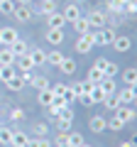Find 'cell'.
I'll return each mask as SVG.
<instances>
[{
  "label": "cell",
  "instance_id": "cell-17",
  "mask_svg": "<svg viewBox=\"0 0 137 147\" xmlns=\"http://www.w3.org/2000/svg\"><path fill=\"white\" fill-rule=\"evenodd\" d=\"M32 88L34 91H47V88H52V86H49V79H44V76H32Z\"/></svg>",
  "mask_w": 137,
  "mask_h": 147
},
{
  "label": "cell",
  "instance_id": "cell-47",
  "mask_svg": "<svg viewBox=\"0 0 137 147\" xmlns=\"http://www.w3.org/2000/svg\"><path fill=\"white\" fill-rule=\"evenodd\" d=\"M56 142H66V132H59V135H56Z\"/></svg>",
  "mask_w": 137,
  "mask_h": 147
},
{
  "label": "cell",
  "instance_id": "cell-4",
  "mask_svg": "<svg viewBox=\"0 0 137 147\" xmlns=\"http://www.w3.org/2000/svg\"><path fill=\"white\" fill-rule=\"evenodd\" d=\"M115 30H110V27H103V30H98V37H95V44H113V39H115Z\"/></svg>",
  "mask_w": 137,
  "mask_h": 147
},
{
  "label": "cell",
  "instance_id": "cell-55",
  "mask_svg": "<svg viewBox=\"0 0 137 147\" xmlns=\"http://www.w3.org/2000/svg\"><path fill=\"white\" fill-rule=\"evenodd\" d=\"M135 103H137V98H135Z\"/></svg>",
  "mask_w": 137,
  "mask_h": 147
},
{
  "label": "cell",
  "instance_id": "cell-27",
  "mask_svg": "<svg viewBox=\"0 0 137 147\" xmlns=\"http://www.w3.org/2000/svg\"><path fill=\"white\" fill-rule=\"evenodd\" d=\"M66 142L71 147H81L83 145V135H81V132H66Z\"/></svg>",
  "mask_w": 137,
  "mask_h": 147
},
{
  "label": "cell",
  "instance_id": "cell-41",
  "mask_svg": "<svg viewBox=\"0 0 137 147\" xmlns=\"http://www.w3.org/2000/svg\"><path fill=\"white\" fill-rule=\"evenodd\" d=\"M66 100H64V96H54V103H52V108H56V110H61V108H66Z\"/></svg>",
  "mask_w": 137,
  "mask_h": 147
},
{
  "label": "cell",
  "instance_id": "cell-40",
  "mask_svg": "<svg viewBox=\"0 0 137 147\" xmlns=\"http://www.w3.org/2000/svg\"><path fill=\"white\" fill-rule=\"evenodd\" d=\"M59 118H64V120H74V110H71V105H66V108L59 110Z\"/></svg>",
  "mask_w": 137,
  "mask_h": 147
},
{
  "label": "cell",
  "instance_id": "cell-54",
  "mask_svg": "<svg viewBox=\"0 0 137 147\" xmlns=\"http://www.w3.org/2000/svg\"><path fill=\"white\" fill-rule=\"evenodd\" d=\"M81 147H91V145H86V142H83V145H81Z\"/></svg>",
  "mask_w": 137,
  "mask_h": 147
},
{
  "label": "cell",
  "instance_id": "cell-18",
  "mask_svg": "<svg viewBox=\"0 0 137 147\" xmlns=\"http://www.w3.org/2000/svg\"><path fill=\"white\" fill-rule=\"evenodd\" d=\"M88 127H91L93 132H103V130H105V118H100V115H93V118L88 120Z\"/></svg>",
  "mask_w": 137,
  "mask_h": 147
},
{
  "label": "cell",
  "instance_id": "cell-3",
  "mask_svg": "<svg viewBox=\"0 0 137 147\" xmlns=\"http://www.w3.org/2000/svg\"><path fill=\"white\" fill-rule=\"evenodd\" d=\"M12 17H17V22H30L34 17V10L30 5H17L15 12H12Z\"/></svg>",
  "mask_w": 137,
  "mask_h": 147
},
{
  "label": "cell",
  "instance_id": "cell-28",
  "mask_svg": "<svg viewBox=\"0 0 137 147\" xmlns=\"http://www.w3.org/2000/svg\"><path fill=\"white\" fill-rule=\"evenodd\" d=\"M15 0H0V12H3V15H10L12 17V12H15Z\"/></svg>",
  "mask_w": 137,
  "mask_h": 147
},
{
  "label": "cell",
  "instance_id": "cell-51",
  "mask_svg": "<svg viewBox=\"0 0 137 147\" xmlns=\"http://www.w3.org/2000/svg\"><path fill=\"white\" fill-rule=\"evenodd\" d=\"M120 147H135V145H132V142H122Z\"/></svg>",
  "mask_w": 137,
  "mask_h": 147
},
{
  "label": "cell",
  "instance_id": "cell-31",
  "mask_svg": "<svg viewBox=\"0 0 137 147\" xmlns=\"http://www.w3.org/2000/svg\"><path fill=\"white\" fill-rule=\"evenodd\" d=\"M103 105H105L108 110H118V108H120V100H118V96L113 93V96H105V100H103Z\"/></svg>",
  "mask_w": 137,
  "mask_h": 147
},
{
  "label": "cell",
  "instance_id": "cell-42",
  "mask_svg": "<svg viewBox=\"0 0 137 147\" xmlns=\"http://www.w3.org/2000/svg\"><path fill=\"white\" fill-rule=\"evenodd\" d=\"M64 91H66V84H56V86H52V93H54V96H64Z\"/></svg>",
  "mask_w": 137,
  "mask_h": 147
},
{
  "label": "cell",
  "instance_id": "cell-38",
  "mask_svg": "<svg viewBox=\"0 0 137 147\" xmlns=\"http://www.w3.org/2000/svg\"><path fill=\"white\" fill-rule=\"evenodd\" d=\"M34 132H37V137H47V132H49L47 123H34Z\"/></svg>",
  "mask_w": 137,
  "mask_h": 147
},
{
  "label": "cell",
  "instance_id": "cell-43",
  "mask_svg": "<svg viewBox=\"0 0 137 147\" xmlns=\"http://www.w3.org/2000/svg\"><path fill=\"white\" fill-rule=\"evenodd\" d=\"M81 91H83V93H91V91H93V84H91V81L86 79L83 84H81Z\"/></svg>",
  "mask_w": 137,
  "mask_h": 147
},
{
  "label": "cell",
  "instance_id": "cell-11",
  "mask_svg": "<svg viewBox=\"0 0 137 147\" xmlns=\"http://www.w3.org/2000/svg\"><path fill=\"white\" fill-rule=\"evenodd\" d=\"M30 59H32V64H34V69L37 66H42V64H47V52H42V49H30Z\"/></svg>",
  "mask_w": 137,
  "mask_h": 147
},
{
  "label": "cell",
  "instance_id": "cell-49",
  "mask_svg": "<svg viewBox=\"0 0 137 147\" xmlns=\"http://www.w3.org/2000/svg\"><path fill=\"white\" fill-rule=\"evenodd\" d=\"M27 147H39V145H37V140H32V137H30V142H27Z\"/></svg>",
  "mask_w": 137,
  "mask_h": 147
},
{
  "label": "cell",
  "instance_id": "cell-21",
  "mask_svg": "<svg viewBox=\"0 0 137 147\" xmlns=\"http://www.w3.org/2000/svg\"><path fill=\"white\" fill-rule=\"evenodd\" d=\"M122 81H125V86H135L137 84V69H125L122 71Z\"/></svg>",
  "mask_w": 137,
  "mask_h": 147
},
{
  "label": "cell",
  "instance_id": "cell-48",
  "mask_svg": "<svg viewBox=\"0 0 137 147\" xmlns=\"http://www.w3.org/2000/svg\"><path fill=\"white\" fill-rule=\"evenodd\" d=\"M32 0H15V5H30Z\"/></svg>",
  "mask_w": 137,
  "mask_h": 147
},
{
  "label": "cell",
  "instance_id": "cell-46",
  "mask_svg": "<svg viewBox=\"0 0 137 147\" xmlns=\"http://www.w3.org/2000/svg\"><path fill=\"white\" fill-rule=\"evenodd\" d=\"M105 64H108V59H95V64H93V66L103 71V69H105Z\"/></svg>",
  "mask_w": 137,
  "mask_h": 147
},
{
  "label": "cell",
  "instance_id": "cell-24",
  "mask_svg": "<svg viewBox=\"0 0 137 147\" xmlns=\"http://www.w3.org/2000/svg\"><path fill=\"white\" fill-rule=\"evenodd\" d=\"M98 86L103 88V93H105V96H113V93H115V79H108V76H105Z\"/></svg>",
  "mask_w": 137,
  "mask_h": 147
},
{
  "label": "cell",
  "instance_id": "cell-32",
  "mask_svg": "<svg viewBox=\"0 0 137 147\" xmlns=\"http://www.w3.org/2000/svg\"><path fill=\"white\" fill-rule=\"evenodd\" d=\"M0 145H12V130L10 127H0Z\"/></svg>",
  "mask_w": 137,
  "mask_h": 147
},
{
  "label": "cell",
  "instance_id": "cell-5",
  "mask_svg": "<svg viewBox=\"0 0 137 147\" xmlns=\"http://www.w3.org/2000/svg\"><path fill=\"white\" fill-rule=\"evenodd\" d=\"M86 17H88V25H91V30H103V27H105V15H103V12L93 10L91 15H86Z\"/></svg>",
  "mask_w": 137,
  "mask_h": 147
},
{
  "label": "cell",
  "instance_id": "cell-34",
  "mask_svg": "<svg viewBox=\"0 0 137 147\" xmlns=\"http://www.w3.org/2000/svg\"><path fill=\"white\" fill-rule=\"evenodd\" d=\"M125 7V0H108V10L110 12H122Z\"/></svg>",
  "mask_w": 137,
  "mask_h": 147
},
{
  "label": "cell",
  "instance_id": "cell-15",
  "mask_svg": "<svg viewBox=\"0 0 137 147\" xmlns=\"http://www.w3.org/2000/svg\"><path fill=\"white\" fill-rule=\"evenodd\" d=\"M27 142H30V135L27 132L12 130V147H27Z\"/></svg>",
  "mask_w": 137,
  "mask_h": 147
},
{
  "label": "cell",
  "instance_id": "cell-30",
  "mask_svg": "<svg viewBox=\"0 0 137 147\" xmlns=\"http://www.w3.org/2000/svg\"><path fill=\"white\" fill-rule=\"evenodd\" d=\"M91 100H93V103H103V100H105V93H103V88H100V86H93V91H91Z\"/></svg>",
  "mask_w": 137,
  "mask_h": 147
},
{
  "label": "cell",
  "instance_id": "cell-19",
  "mask_svg": "<svg viewBox=\"0 0 137 147\" xmlns=\"http://www.w3.org/2000/svg\"><path fill=\"white\" fill-rule=\"evenodd\" d=\"M5 86H7V91H12V93H15V91H20L22 86H25V81H22L20 74H15L12 79H7V81H5Z\"/></svg>",
  "mask_w": 137,
  "mask_h": 147
},
{
  "label": "cell",
  "instance_id": "cell-37",
  "mask_svg": "<svg viewBox=\"0 0 137 147\" xmlns=\"http://www.w3.org/2000/svg\"><path fill=\"white\" fill-rule=\"evenodd\" d=\"M103 74H105L108 79H115V74H118V66H115L113 61H108V64H105V69H103Z\"/></svg>",
  "mask_w": 137,
  "mask_h": 147
},
{
  "label": "cell",
  "instance_id": "cell-29",
  "mask_svg": "<svg viewBox=\"0 0 137 147\" xmlns=\"http://www.w3.org/2000/svg\"><path fill=\"white\" fill-rule=\"evenodd\" d=\"M105 127H110L113 132H120L122 127H125V123H122V120H120V118H118V115H113L110 120H105Z\"/></svg>",
  "mask_w": 137,
  "mask_h": 147
},
{
  "label": "cell",
  "instance_id": "cell-52",
  "mask_svg": "<svg viewBox=\"0 0 137 147\" xmlns=\"http://www.w3.org/2000/svg\"><path fill=\"white\" fill-rule=\"evenodd\" d=\"M130 142H132V145L137 147V135H132V140H130Z\"/></svg>",
  "mask_w": 137,
  "mask_h": 147
},
{
  "label": "cell",
  "instance_id": "cell-35",
  "mask_svg": "<svg viewBox=\"0 0 137 147\" xmlns=\"http://www.w3.org/2000/svg\"><path fill=\"white\" fill-rule=\"evenodd\" d=\"M122 12H125V15H135V12H137V0H125Z\"/></svg>",
  "mask_w": 137,
  "mask_h": 147
},
{
  "label": "cell",
  "instance_id": "cell-25",
  "mask_svg": "<svg viewBox=\"0 0 137 147\" xmlns=\"http://www.w3.org/2000/svg\"><path fill=\"white\" fill-rule=\"evenodd\" d=\"M59 69H61V74H74L76 71V61L71 57H64V61L59 64Z\"/></svg>",
  "mask_w": 137,
  "mask_h": 147
},
{
  "label": "cell",
  "instance_id": "cell-45",
  "mask_svg": "<svg viewBox=\"0 0 137 147\" xmlns=\"http://www.w3.org/2000/svg\"><path fill=\"white\" fill-rule=\"evenodd\" d=\"M37 145H39V147H54L52 142L47 140V137H37Z\"/></svg>",
  "mask_w": 137,
  "mask_h": 147
},
{
  "label": "cell",
  "instance_id": "cell-16",
  "mask_svg": "<svg viewBox=\"0 0 137 147\" xmlns=\"http://www.w3.org/2000/svg\"><path fill=\"white\" fill-rule=\"evenodd\" d=\"M37 100H39V105H44V108H49V105L54 103V93H52V88H47V91H37Z\"/></svg>",
  "mask_w": 137,
  "mask_h": 147
},
{
  "label": "cell",
  "instance_id": "cell-22",
  "mask_svg": "<svg viewBox=\"0 0 137 147\" xmlns=\"http://www.w3.org/2000/svg\"><path fill=\"white\" fill-rule=\"evenodd\" d=\"M10 49L15 52V57H22V54H27V52H30V47H27V42H25V39H17V42H12V44H10Z\"/></svg>",
  "mask_w": 137,
  "mask_h": 147
},
{
  "label": "cell",
  "instance_id": "cell-7",
  "mask_svg": "<svg viewBox=\"0 0 137 147\" xmlns=\"http://www.w3.org/2000/svg\"><path fill=\"white\" fill-rule=\"evenodd\" d=\"M115 115L127 125V123H132V120L137 118V113H135V108H130V105H120V108L115 110Z\"/></svg>",
  "mask_w": 137,
  "mask_h": 147
},
{
  "label": "cell",
  "instance_id": "cell-33",
  "mask_svg": "<svg viewBox=\"0 0 137 147\" xmlns=\"http://www.w3.org/2000/svg\"><path fill=\"white\" fill-rule=\"evenodd\" d=\"M71 123H74V120H64V118H56V130H59V132H71Z\"/></svg>",
  "mask_w": 137,
  "mask_h": 147
},
{
  "label": "cell",
  "instance_id": "cell-36",
  "mask_svg": "<svg viewBox=\"0 0 137 147\" xmlns=\"http://www.w3.org/2000/svg\"><path fill=\"white\" fill-rule=\"evenodd\" d=\"M10 120H12V123L25 120V110H22V108H12V110H10Z\"/></svg>",
  "mask_w": 137,
  "mask_h": 147
},
{
  "label": "cell",
  "instance_id": "cell-8",
  "mask_svg": "<svg viewBox=\"0 0 137 147\" xmlns=\"http://www.w3.org/2000/svg\"><path fill=\"white\" fill-rule=\"evenodd\" d=\"M15 52L10 47H0V66H15Z\"/></svg>",
  "mask_w": 137,
  "mask_h": 147
},
{
  "label": "cell",
  "instance_id": "cell-26",
  "mask_svg": "<svg viewBox=\"0 0 137 147\" xmlns=\"http://www.w3.org/2000/svg\"><path fill=\"white\" fill-rule=\"evenodd\" d=\"M74 27H76V32H79V34H86V32L91 30V25H88V17H86V15H81L79 20L74 22Z\"/></svg>",
  "mask_w": 137,
  "mask_h": 147
},
{
  "label": "cell",
  "instance_id": "cell-14",
  "mask_svg": "<svg viewBox=\"0 0 137 147\" xmlns=\"http://www.w3.org/2000/svg\"><path fill=\"white\" fill-rule=\"evenodd\" d=\"M52 12H56V3L54 0H39V10L34 15H52Z\"/></svg>",
  "mask_w": 137,
  "mask_h": 147
},
{
  "label": "cell",
  "instance_id": "cell-12",
  "mask_svg": "<svg viewBox=\"0 0 137 147\" xmlns=\"http://www.w3.org/2000/svg\"><path fill=\"white\" fill-rule=\"evenodd\" d=\"M15 64L20 66V74H25V71H34V64H32L30 54H22V57H17Z\"/></svg>",
  "mask_w": 137,
  "mask_h": 147
},
{
  "label": "cell",
  "instance_id": "cell-53",
  "mask_svg": "<svg viewBox=\"0 0 137 147\" xmlns=\"http://www.w3.org/2000/svg\"><path fill=\"white\" fill-rule=\"evenodd\" d=\"M0 81H3V66H0Z\"/></svg>",
  "mask_w": 137,
  "mask_h": 147
},
{
  "label": "cell",
  "instance_id": "cell-44",
  "mask_svg": "<svg viewBox=\"0 0 137 147\" xmlns=\"http://www.w3.org/2000/svg\"><path fill=\"white\" fill-rule=\"evenodd\" d=\"M79 100H81L83 105H93V100H91V96H88V93H81V96H79Z\"/></svg>",
  "mask_w": 137,
  "mask_h": 147
},
{
  "label": "cell",
  "instance_id": "cell-23",
  "mask_svg": "<svg viewBox=\"0 0 137 147\" xmlns=\"http://www.w3.org/2000/svg\"><path fill=\"white\" fill-rule=\"evenodd\" d=\"M103 79H105V74L100 71V69L91 66V71H88V81H91V84H93V86H98V84H100Z\"/></svg>",
  "mask_w": 137,
  "mask_h": 147
},
{
  "label": "cell",
  "instance_id": "cell-13",
  "mask_svg": "<svg viewBox=\"0 0 137 147\" xmlns=\"http://www.w3.org/2000/svg\"><path fill=\"white\" fill-rule=\"evenodd\" d=\"M47 42L49 44H54V47H59V44L64 42V30H47Z\"/></svg>",
  "mask_w": 137,
  "mask_h": 147
},
{
  "label": "cell",
  "instance_id": "cell-1",
  "mask_svg": "<svg viewBox=\"0 0 137 147\" xmlns=\"http://www.w3.org/2000/svg\"><path fill=\"white\" fill-rule=\"evenodd\" d=\"M17 39H20V37H17L15 27H0V47H10Z\"/></svg>",
  "mask_w": 137,
  "mask_h": 147
},
{
  "label": "cell",
  "instance_id": "cell-10",
  "mask_svg": "<svg viewBox=\"0 0 137 147\" xmlns=\"http://www.w3.org/2000/svg\"><path fill=\"white\" fill-rule=\"evenodd\" d=\"M47 22H49V30H64V25H66V20H64L61 12H52V15H47Z\"/></svg>",
  "mask_w": 137,
  "mask_h": 147
},
{
  "label": "cell",
  "instance_id": "cell-20",
  "mask_svg": "<svg viewBox=\"0 0 137 147\" xmlns=\"http://www.w3.org/2000/svg\"><path fill=\"white\" fill-rule=\"evenodd\" d=\"M64 57H66V54H61L59 49H54V52H47V64H52V66H56V69H59V64L64 61Z\"/></svg>",
  "mask_w": 137,
  "mask_h": 147
},
{
  "label": "cell",
  "instance_id": "cell-2",
  "mask_svg": "<svg viewBox=\"0 0 137 147\" xmlns=\"http://www.w3.org/2000/svg\"><path fill=\"white\" fill-rule=\"evenodd\" d=\"M115 96H118V100H120V105H130V103H135V98H137V93H135L132 86H125L122 91H115Z\"/></svg>",
  "mask_w": 137,
  "mask_h": 147
},
{
  "label": "cell",
  "instance_id": "cell-39",
  "mask_svg": "<svg viewBox=\"0 0 137 147\" xmlns=\"http://www.w3.org/2000/svg\"><path fill=\"white\" fill-rule=\"evenodd\" d=\"M64 100H66L68 105H71V103H74V100H76V91L71 88V86H66V91H64Z\"/></svg>",
  "mask_w": 137,
  "mask_h": 147
},
{
  "label": "cell",
  "instance_id": "cell-50",
  "mask_svg": "<svg viewBox=\"0 0 137 147\" xmlns=\"http://www.w3.org/2000/svg\"><path fill=\"white\" fill-rule=\"evenodd\" d=\"M56 147H71L68 142H56Z\"/></svg>",
  "mask_w": 137,
  "mask_h": 147
},
{
  "label": "cell",
  "instance_id": "cell-6",
  "mask_svg": "<svg viewBox=\"0 0 137 147\" xmlns=\"http://www.w3.org/2000/svg\"><path fill=\"white\" fill-rule=\"evenodd\" d=\"M113 47H115V52L127 54V52H130V47H132V42H130V37H125V34H118L115 39H113Z\"/></svg>",
  "mask_w": 137,
  "mask_h": 147
},
{
  "label": "cell",
  "instance_id": "cell-9",
  "mask_svg": "<svg viewBox=\"0 0 137 147\" xmlns=\"http://www.w3.org/2000/svg\"><path fill=\"white\" fill-rule=\"evenodd\" d=\"M61 15H64V20H66V22H71V25H74V22L81 17V7L71 3V5H66V10H64Z\"/></svg>",
  "mask_w": 137,
  "mask_h": 147
}]
</instances>
